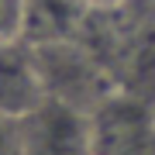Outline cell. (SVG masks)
<instances>
[{"instance_id": "1", "label": "cell", "mask_w": 155, "mask_h": 155, "mask_svg": "<svg viewBox=\"0 0 155 155\" xmlns=\"http://www.w3.org/2000/svg\"><path fill=\"white\" fill-rule=\"evenodd\" d=\"M21 152L28 155H93V121L83 110L41 97L24 114Z\"/></svg>"}, {"instance_id": "2", "label": "cell", "mask_w": 155, "mask_h": 155, "mask_svg": "<svg viewBox=\"0 0 155 155\" xmlns=\"http://www.w3.org/2000/svg\"><path fill=\"white\" fill-rule=\"evenodd\" d=\"M90 4H97V7H110V4H117V0H90Z\"/></svg>"}]
</instances>
